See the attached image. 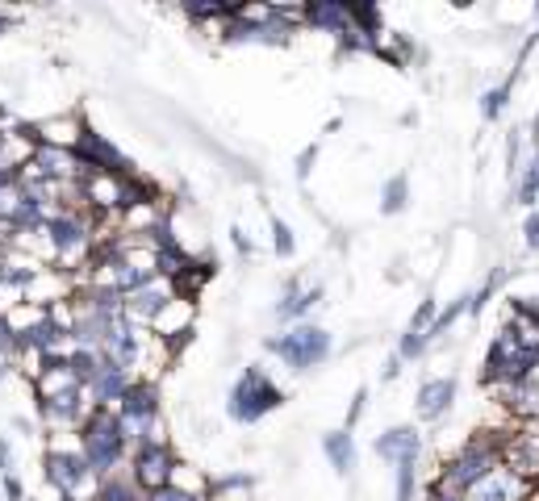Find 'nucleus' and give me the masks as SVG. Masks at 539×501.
I'll return each instance as SVG.
<instances>
[{"label":"nucleus","instance_id":"obj_23","mask_svg":"<svg viewBox=\"0 0 539 501\" xmlns=\"http://www.w3.org/2000/svg\"><path fill=\"white\" fill-rule=\"evenodd\" d=\"M172 489H180V493H189V497H201V501H205L209 489H214V481H209L201 468L176 460V468H172Z\"/></svg>","mask_w":539,"mask_h":501},{"label":"nucleus","instance_id":"obj_20","mask_svg":"<svg viewBox=\"0 0 539 501\" xmlns=\"http://www.w3.org/2000/svg\"><path fill=\"white\" fill-rule=\"evenodd\" d=\"M514 201L527 205V213L539 205V147H531L523 167L514 172Z\"/></svg>","mask_w":539,"mask_h":501},{"label":"nucleus","instance_id":"obj_32","mask_svg":"<svg viewBox=\"0 0 539 501\" xmlns=\"http://www.w3.org/2000/svg\"><path fill=\"white\" fill-rule=\"evenodd\" d=\"M17 355H21V339L5 326V318H0V360L13 368V364H17Z\"/></svg>","mask_w":539,"mask_h":501},{"label":"nucleus","instance_id":"obj_43","mask_svg":"<svg viewBox=\"0 0 539 501\" xmlns=\"http://www.w3.org/2000/svg\"><path fill=\"white\" fill-rule=\"evenodd\" d=\"M5 380H9V364H5V360H0V385H5Z\"/></svg>","mask_w":539,"mask_h":501},{"label":"nucleus","instance_id":"obj_9","mask_svg":"<svg viewBox=\"0 0 539 501\" xmlns=\"http://www.w3.org/2000/svg\"><path fill=\"white\" fill-rule=\"evenodd\" d=\"M502 468H510L527 485H539V426L527 422L502 435Z\"/></svg>","mask_w":539,"mask_h":501},{"label":"nucleus","instance_id":"obj_12","mask_svg":"<svg viewBox=\"0 0 539 501\" xmlns=\"http://www.w3.org/2000/svg\"><path fill=\"white\" fill-rule=\"evenodd\" d=\"M322 297H326L322 284H301V280L293 276V280L285 284V293H280V301L272 305V314H276V322L297 326V322H306L314 309L322 305Z\"/></svg>","mask_w":539,"mask_h":501},{"label":"nucleus","instance_id":"obj_28","mask_svg":"<svg viewBox=\"0 0 539 501\" xmlns=\"http://www.w3.org/2000/svg\"><path fill=\"white\" fill-rule=\"evenodd\" d=\"M414 489H418V460L393 464V501H414Z\"/></svg>","mask_w":539,"mask_h":501},{"label":"nucleus","instance_id":"obj_3","mask_svg":"<svg viewBox=\"0 0 539 501\" xmlns=\"http://www.w3.org/2000/svg\"><path fill=\"white\" fill-rule=\"evenodd\" d=\"M494 468H502V435L498 431H477L460 443V451L439 468V476L452 481L460 493H468V489H477Z\"/></svg>","mask_w":539,"mask_h":501},{"label":"nucleus","instance_id":"obj_7","mask_svg":"<svg viewBox=\"0 0 539 501\" xmlns=\"http://www.w3.org/2000/svg\"><path fill=\"white\" fill-rule=\"evenodd\" d=\"M176 451L172 443H147V447H138L130 451V481L138 485V493H155V489H168L172 485V468H176Z\"/></svg>","mask_w":539,"mask_h":501},{"label":"nucleus","instance_id":"obj_36","mask_svg":"<svg viewBox=\"0 0 539 501\" xmlns=\"http://www.w3.org/2000/svg\"><path fill=\"white\" fill-rule=\"evenodd\" d=\"M364 410H368V389H356V397H351V410H347V426L343 431H351L360 418H364Z\"/></svg>","mask_w":539,"mask_h":501},{"label":"nucleus","instance_id":"obj_4","mask_svg":"<svg viewBox=\"0 0 539 501\" xmlns=\"http://www.w3.org/2000/svg\"><path fill=\"white\" fill-rule=\"evenodd\" d=\"M280 405H285V389H280L260 364H247L243 376L230 385V397H226V410L239 426H255L272 410H280Z\"/></svg>","mask_w":539,"mask_h":501},{"label":"nucleus","instance_id":"obj_37","mask_svg":"<svg viewBox=\"0 0 539 501\" xmlns=\"http://www.w3.org/2000/svg\"><path fill=\"white\" fill-rule=\"evenodd\" d=\"M17 472V464H13V443L0 435V476H13Z\"/></svg>","mask_w":539,"mask_h":501},{"label":"nucleus","instance_id":"obj_15","mask_svg":"<svg viewBox=\"0 0 539 501\" xmlns=\"http://www.w3.org/2000/svg\"><path fill=\"white\" fill-rule=\"evenodd\" d=\"M172 297H176V284L163 280V276L147 280L143 289L126 293V318H130V326H151V318H155Z\"/></svg>","mask_w":539,"mask_h":501},{"label":"nucleus","instance_id":"obj_13","mask_svg":"<svg viewBox=\"0 0 539 501\" xmlns=\"http://www.w3.org/2000/svg\"><path fill=\"white\" fill-rule=\"evenodd\" d=\"M423 431L418 426H389V431L377 435V443H372V451L385 460V464H410V460H423Z\"/></svg>","mask_w":539,"mask_h":501},{"label":"nucleus","instance_id":"obj_26","mask_svg":"<svg viewBox=\"0 0 539 501\" xmlns=\"http://www.w3.org/2000/svg\"><path fill=\"white\" fill-rule=\"evenodd\" d=\"M406 205H410V176L397 172V176H389L385 188H381V213H385V218H393V213H402Z\"/></svg>","mask_w":539,"mask_h":501},{"label":"nucleus","instance_id":"obj_8","mask_svg":"<svg viewBox=\"0 0 539 501\" xmlns=\"http://www.w3.org/2000/svg\"><path fill=\"white\" fill-rule=\"evenodd\" d=\"M76 159L84 163V172H109V176H130V172H138L134 167V159L117 147L113 138H105V134H97V130H84V138L76 142Z\"/></svg>","mask_w":539,"mask_h":501},{"label":"nucleus","instance_id":"obj_31","mask_svg":"<svg viewBox=\"0 0 539 501\" xmlns=\"http://www.w3.org/2000/svg\"><path fill=\"white\" fill-rule=\"evenodd\" d=\"M435 314H439V301H435V297H423V301H418V309H414V318H410V326H406V330H414V334H423V339H427V326L435 322Z\"/></svg>","mask_w":539,"mask_h":501},{"label":"nucleus","instance_id":"obj_33","mask_svg":"<svg viewBox=\"0 0 539 501\" xmlns=\"http://www.w3.org/2000/svg\"><path fill=\"white\" fill-rule=\"evenodd\" d=\"M26 301V289H17V284H9V280H0V318H9L13 309Z\"/></svg>","mask_w":539,"mask_h":501},{"label":"nucleus","instance_id":"obj_5","mask_svg":"<svg viewBox=\"0 0 539 501\" xmlns=\"http://www.w3.org/2000/svg\"><path fill=\"white\" fill-rule=\"evenodd\" d=\"M42 481L51 485L55 493L80 497V501H92V497H97V485H101L97 472L88 468L80 447H46V456H42Z\"/></svg>","mask_w":539,"mask_h":501},{"label":"nucleus","instance_id":"obj_30","mask_svg":"<svg viewBox=\"0 0 539 501\" xmlns=\"http://www.w3.org/2000/svg\"><path fill=\"white\" fill-rule=\"evenodd\" d=\"M272 251H276V259L297 255V238H293V226L285 218H272Z\"/></svg>","mask_w":539,"mask_h":501},{"label":"nucleus","instance_id":"obj_27","mask_svg":"<svg viewBox=\"0 0 539 501\" xmlns=\"http://www.w3.org/2000/svg\"><path fill=\"white\" fill-rule=\"evenodd\" d=\"M42 322H46V309H42V305H30V301H21L13 314L5 318V326L17 334V339H26V334H30L34 326H42Z\"/></svg>","mask_w":539,"mask_h":501},{"label":"nucleus","instance_id":"obj_22","mask_svg":"<svg viewBox=\"0 0 539 501\" xmlns=\"http://www.w3.org/2000/svg\"><path fill=\"white\" fill-rule=\"evenodd\" d=\"M468 314H473V293H460L448 309H439V314H435V322L427 326V343H435V339H443V334H448L460 318H468Z\"/></svg>","mask_w":539,"mask_h":501},{"label":"nucleus","instance_id":"obj_42","mask_svg":"<svg viewBox=\"0 0 539 501\" xmlns=\"http://www.w3.org/2000/svg\"><path fill=\"white\" fill-rule=\"evenodd\" d=\"M397 372H402V360H397V355H389V360H385V368H381V376H385V380H393Z\"/></svg>","mask_w":539,"mask_h":501},{"label":"nucleus","instance_id":"obj_41","mask_svg":"<svg viewBox=\"0 0 539 501\" xmlns=\"http://www.w3.org/2000/svg\"><path fill=\"white\" fill-rule=\"evenodd\" d=\"M230 238H234V247H239L243 255H255V247H251V238H247L243 230H230Z\"/></svg>","mask_w":539,"mask_h":501},{"label":"nucleus","instance_id":"obj_1","mask_svg":"<svg viewBox=\"0 0 539 501\" xmlns=\"http://www.w3.org/2000/svg\"><path fill=\"white\" fill-rule=\"evenodd\" d=\"M80 451L88 468L97 472V481H105V476L122 472L126 460H130V447H126V431H122V418H117V410H92L80 426Z\"/></svg>","mask_w":539,"mask_h":501},{"label":"nucleus","instance_id":"obj_16","mask_svg":"<svg viewBox=\"0 0 539 501\" xmlns=\"http://www.w3.org/2000/svg\"><path fill=\"white\" fill-rule=\"evenodd\" d=\"M301 26H310L314 34H331L335 42L347 30H356L351 26V9L343 0H310V5H301Z\"/></svg>","mask_w":539,"mask_h":501},{"label":"nucleus","instance_id":"obj_6","mask_svg":"<svg viewBox=\"0 0 539 501\" xmlns=\"http://www.w3.org/2000/svg\"><path fill=\"white\" fill-rule=\"evenodd\" d=\"M155 339L172 351V360L193 343V334H197V297H184V293H176L168 305L159 309V314L151 318V326H147Z\"/></svg>","mask_w":539,"mask_h":501},{"label":"nucleus","instance_id":"obj_11","mask_svg":"<svg viewBox=\"0 0 539 501\" xmlns=\"http://www.w3.org/2000/svg\"><path fill=\"white\" fill-rule=\"evenodd\" d=\"M456 389L460 380L456 376H427L423 385H418V397H414V410H418V422H443L452 414L456 405Z\"/></svg>","mask_w":539,"mask_h":501},{"label":"nucleus","instance_id":"obj_38","mask_svg":"<svg viewBox=\"0 0 539 501\" xmlns=\"http://www.w3.org/2000/svg\"><path fill=\"white\" fill-rule=\"evenodd\" d=\"M143 501H201V497H189V493H180V489H155V493H147Z\"/></svg>","mask_w":539,"mask_h":501},{"label":"nucleus","instance_id":"obj_17","mask_svg":"<svg viewBox=\"0 0 539 501\" xmlns=\"http://www.w3.org/2000/svg\"><path fill=\"white\" fill-rule=\"evenodd\" d=\"M531 485L519 481L510 468H494L477 489H468V501H527Z\"/></svg>","mask_w":539,"mask_h":501},{"label":"nucleus","instance_id":"obj_25","mask_svg":"<svg viewBox=\"0 0 539 501\" xmlns=\"http://www.w3.org/2000/svg\"><path fill=\"white\" fill-rule=\"evenodd\" d=\"M251 489L255 481L247 472H234V476H222V481H214V489H209L205 501H251Z\"/></svg>","mask_w":539,"mask_h":501},{"label":"nucleus","instance_id":"obj_21","mask_svg":"<svg viewBox=\"0 0 539 501\" xmlns=\"http://www.w3.org/2000/svg\"><path fill=\"white\" fill-rule=\"evenodd\" d=\"M519 71H523V67H514L502 84L485 88V97H481V117H485V122H498V117L506 113V105H510V92H514V84H519Z\"/></svg>","mask_w":539,"mask_h":501},{"label":"nucleus","instance_id":"obj_40","mask_svg":"<svg viewBox=\"0 0 539 501\" xmlns=\"http://www.w3.org/2000/svg\"><path fill=\"white\" fill-rule=\"evenodd\" d=\"M314 159H318V147H306L297 155V180H306L310 176V167H314Z\"/></svg>","mask_w":539,"mask_h":501},{"label":"nucleus","instance_id":"obj_34","mask_svg":"<svg viewBox=\"0 0 539 501\" xmlns=\"http://www.w3.org/2000/svg\"><path fill=\"white\" fill-rule=\"evenodd\" d=\"M510 314H519V318H527L531 326H539V301H535V297H514Z\"/></svg>","mask_w":539,"mask_h":501},{"label":"nucleus","instance_id":"obj_39","mask_svg":"<svg viewBox=\"0 0 539 501\" xmlns=\"http://www.w3.org/2000/svg\"><path fill=\"white\" fill-rule=\"evenodd\" d=\"M5 501H26V485H21V476H5Z\"/></svg>","mask_w":539,"mask_h":501},{"label":"nucleus","instance_id":"obj_18","mask_svg":"<svg viewBox=\"0 0 539 501\" xmlns=\"http://www.w3.org/2000/svg\"><path fill=\"white\" fill-rule=\"evenodd\" d=\"M30 389H34V397H38V401H51V397H59V393H72V389H84V385L72 376L67 360H51V364L42 368V376L34 380Z\"/></svg>","mask_w":539,"mask_h":501},{"label":"nucleus","instance_id":"obj_29","mask_svg":"<svg viewBox=\"0 0 539 501\" xmlns=\"http://www.w3.org/2000/svg\"><path fill=\"white\" fill-rule=\"evenodd\" d=\"M506 280H510V268H498V272H489V280H485L481 289L473 293V318H477V314H485V305L498 297V289H502Z\"/></svg>","mask_w":539,"mask_h":501},{"label":"nucleus","instance_id":"obj_2","mask_svg":"<svg viewBox=\"0 0 539 501\" xmlns=\"http://www.w3.org/2000/svg\"><path fill=\"white\" fill-rule=\"evenodd\" d=\"M264 351L276 355L289 372H310V368L331 360L335 339H331V330H322L318 322H297V326H285L280 334H272V339H264Z\"/></svg>","mask_w":539,"mask_h":501},{"label":"nucleus","instance_id":"obj_14","mask_svg":"<svg viewBox=\"0 0 539 501\" xmlns=\"http://www.w3.org/2000/svg\"><path fill=\"white\" fill-rule=\"evenodd\" d=\"M130 380H134V376H130L126 368H117V364L101 360L97 372H92V380L84 385V397H88L92 410H113V405L122 401V393L130 389Z\"/></svg>","mask_w":539,"mask_h":501},{"label":"nucleus","instance_id":"obj_24","mask_svg":"<svg viewBox=\"0 0 539 501\" xmlns=\"http://www.w3.org/2000/svg\"><path fill=\"white\" fill-rule=\"evenodd\" d=\"M92 501H143V493H138V485L130 481V472L122 468V472L105 476V481L97 485V497H92Z\"/></svg>","mask_w":539,"mask_h":501},{"label":"nucleus","instance_id":"obj_35","mask_svg":"<svg viewBox=\"0 0 539 501\" xmlns=\"http://www.w3.org/2000/svg\"><path fill=\"white\" fill-rule=\"evenodd\" d=\"M523 243H527V251H531V255L539 251V209H531V213H527V222H523Z\"/></svg>","mask_w":539,"mask_h":501},{"label":"nucleus","instance_id":"obj_10","mask_svg":"<svg viewBox=\"0 0 539 501\" xmlns=\"http://www.w3.org/2000/svg\"><path fill=\"white\" fill-rule=\"evenodd\" d=\"M34 147H59V151H76V142L84 138L88 122L80 117V109L72 113H55V117H42V122H26Z\"/></svg>","mask_w":539,"mask_h":501},{"label":"nucleus","instance_id":"obj_19","mask_svg":"<svg viewBox=\"0 0 539 501\" xmlns=\"http://www.w3.org/2000/svg\"><path fill=\"white\" fill-rule=\"evenodd\" d=\"M322 451H326V460H331V468L339 476H351V468H356V460H360V447H356V435L351 431H326Z\"/></svg>","mask_w":539,"mask_h":501}]
</instances>
